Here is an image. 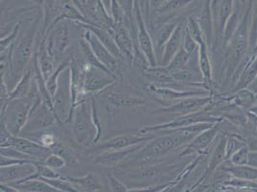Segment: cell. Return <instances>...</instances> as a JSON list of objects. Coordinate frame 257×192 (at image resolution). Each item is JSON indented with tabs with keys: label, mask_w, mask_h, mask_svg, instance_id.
<instances>
[{
	"label": "cell",
	"mask_w": 257,
	"mask_h": 192,
	"mask_svg": "<svg viewBox=\"0 0 257 192\" xmlns=\"http://www.w3.org/2000/svg\"><path fill=\"white\" fill-rule=\"evenodd\" d=\"M214 124L216 123H197L183 128L165 131L166 135L146 142L134 156L138 161H148L160 158L173 150L186 147L200 133Z\"/></svg>",
	"instance_id": "1"
},
{
	"label": "cell",
	"mask_w": 257,
	"mask_h": 192,
	"mask_svg": "<svg viewBox=\"0 0 257 192\" xmlns=\"http://www.w3.org/2000/svg\"><path fill=\"white\" fill-rule=\"evenodd\" d=\"M70 122L73 136L80 145L91 147L96 144L102 128L93 98L90 101L84 100L73 108Z\"/></svg>",
	"instance_id": "2"
},
{
	"label": "cell",
	"mask_w": 257,
	"mask_h": 192,
	"mask_svg": "<svg viewBox=\"0 0 257 192\" xmlns=\"http://www.w3.org/2000/svg\"><path fill=\"white\" fill-rule=\"evenodd\" d=\"M38 24L39 22L29 26L26 31L20 32L17 40L10 47L9 67L1 74H5L7 71L10 72L12 78L15 79L17 84L27 69V65L33 58V49L38 33Z\"/></svg>",
	"instance_id": "3"
},
{
	"label": "cell",
	"mask_w": 257,
	"mask_h": 192,
	"mask_svg": "<svg viewBox=\"0 0 257 192\" xmlns=\"http://www.w3.org/2000/svg\"><path fill=\"white\" fill-rule=\"evenodd\" d=\"M39 95L40 93L36 86L27 97L9 99L6 103L1 105V122L4 123L13 136H21L22 129L29 118L34 102Z\"/></svg>",
	"instance_id": "4"
},
{
	"label": "cell",
	"mask_w": 257,
	"mask_h": 192,
	"mask_svg": "<svg viewBox=\"0 0 257 192\" xmlns=\"http://www.w3.org/2000/svg\"><path fill=\"white\" fill-rule=\"evenodd\" d=\"M52 103L57 122L61 124L69 123L73 111L70 65L64 68L58 78L56 91L52 97Z\"/></svg>",
	"instance_id": "5"
},
{
	"label": "cell",
	"mask_w": 257,
	"mask_h": 192,
	"mask_svg": "<svg viewBox=\"0 0 257 192\" xmlns=\"http://www.w3.org/2000/svg\"><path fill=\"white\" fill-rule=\"evenodd\" d=\"M1 147H15L22 151V153L30 156L36 161L43 162L46 158L52 154V150L44 147L37 141L25 137H16L6 128L3 122H1Z\"/></svg>",
	"instance_id": "6"
},
{
	"label": "cell",
	"mask_w": 257,
	"mask_h": 192,
	"mask_svg": "<svg viewBox=\"0 0 257 192\" xmlns=\"http://www.w3.org/2000/svg\"><path fill=\"white\" fill-rule=\"evenodd\" d=\"M132 12H133L134 22H135V33L137 34L136 38H137V42L139 43L140 50L146 58L151 67L158 66L159 62H158V58L154 47V42L147 29L145 18L140 9L139 0H134V6H133Z\"/></svg>",
	"instance_id": "7"
},
{
	"label": "cell",
	"mask_w": 257,
	"mask_h": 192,
	"mask_svg": "<svg viewBox=\"0 0 257 192\" xmlns=\"http://www.w3.org/2000/svg\"><path fill=\"white\" fill-rule=\"evenodd\" d=\"M56 121L57 119L55 118L53 110L46 106L43 103L41 95H39L34 102L29 118L22 129L21 136L25 135L27 137L29 135L42 132L45 129L51 127Z\"/></svg>",
	"instance_id": "8"
},
{
	"label": "cell",
	"mask_w": 257,
	"mask_h": 192,
	"mask_svg": "<svg viewBox=\"0 0 257 192\" xmlns=\"http://www.w3.org/2000/svg\"><path fill=\"white\" fill-rule=\"evenodd\" d=\"M43 39L45 40L47 51L52 57L55 64H61L62 58L70 44L69 30L64 20L56 22Z\"/></svg>",
	"instance_id": "9"
},
{
	"label": "cell",
	"mask_w": 257,
	"mask_h": 192,
	"mask_svg": "<svg viewBox=\"0 0 257 192\" xmlns=\"http://www.w3.org/2000/svg\"><path fill=\"white\" fill-rule=\"evenodd\" d=\"M156 138L155 136L150 134H144V133H139V134H124L113 137L111 139H107L106 141L99 143L96 145H92L89 147L91 150L90 152L100 154L107 151H112V150H121L130 148L132 146H136L142 143H146L152 139Z\"/></svg>",
	"instance_id": "10"
},
{
	"label": "cell",
	"mask_w": 257,
	"mask_h": 192,
	"mask_svg": "<svg viewBox=\"0 0 257 192\" xmlns=\"http://www.w3.org/2000/svg\"><path fill=\"white\" fill-rule=\"evenodd\" d=\"M212 103V96H194L171 102V105L155 110V113H165L178 115L179 117L187 116L202 111Z\"/></svg>",
	"instance_id": "11"
},
{
	"label": "cell",
	"mask_w": 257,
	"mask_h": 192,
	"mask_svg": "<svg viewBox=\"0 0 257 192\" xmlns=\"http://www.w3.org/2000/svg\"><path fill=\"white\" fill-rule=\"evenodd\" d=\"M117 82V77L110 71L96 66L86 64L85 66V91L88 93H98Z\"/></svg>",
	"instance_id": "12"
},
{
	"label": "cell",
	"mask_w": 257,
	"mask_h": 192,
	"mask_svg": "<svg viewBox=\"0 0 257 192\" xmlns=\"http://www.w3.org/2000/svg\"><path fill=\"white\" fill-rule=\"evenodd\" d=\"M83 39L89 45L91 51L93 52L100 64H103L107 70H109L116 77L121 75V67L119 64L120 61L107 50V47L98 40V38L93 33L85 29L83 33Z\"/></svg>",
	"instance_id": "13"
},
{
	"label": "cell",
	"mask_w": 257,
	"mask_h": 192,
	"mask_svg": "<svg viewBox=\"0 0 257 192\" xmlns=\"http://www.w3.org/2000/svg\"><path fill=\"white\" fill-rule=\"evenodd\" d=\"M147 90L154 94L159 96L161 99L166 101H177L187 97H194V96L211 95L209 90L202 89V88H195V89H188V90H179L173 88L170 86L157 85V84H149L146 86Z\"/></svg>",
	"instance_id": "14"
},
{
	"label": "cell",
	"mask_w": 257,
	"mask_h": 192,
	"mask_svg": "<svg viewBox=\"0 0 257 192\" xmlns=\"http://www.w3.org/2000/svg\"><path fill=\"white\" fill-rule=\"evenodd\" d=\"M37 172L36 161H28L10 166H4L0 169L1 184H12L26 180Z\"/></svg>",
	"instance_id": "15"
},
{
	"label": "cell",
	"mask_w": 257,
	"mask_h": 192,
	"mask_svg": "<svg viewBox=\"0 0 257 192\" xmlns=\"http://www.w3.org/2000/svg\"><path fill=\"white\" fill-rule=\"evenodd\" d=\"M221 133V122L216 123L212 127L206 129L200 133L192 141L184 147L181 156H187L193 153H200L203 154L208 149L211 144L214 142Z\"/></svg>",
	"instance_id": "16"
},
{
	"label": "cell",
	"mask_w": 257,
	"mask_h": 192,
	"mask_svg": "<svg viewBox=\"0 0 257 192\" xmlns=\"http://www.w3.org/2000/svg\"><path fill=\"white\" fill-rule=\"evenodd\" d=\"M185 31H186V19H181L176 29L172 34L170 39L164 46L163 53L161 56L159 65L167 66L170 64L175 55L178 53L179 50L182 48Z\"/></svg>",
	"instance_id": "17"
},
{
	"label": "cell",
	"mask_w": 257,
	"mask_h": 192,
	"mask_svg": "<svg viewBox=\"0 0 257 192\" xmlns=\"http://www.w3.org/2000/svg\"><path fill=\"white\" fill-rule=\"evenodd\" d=\"M144 144L145 143L132 146L126 149L112 150L97 154L94 157V162L106 167H115L117 165H120L124 160H127L131 156L135 155L138 151H140L144 146Z\"/></svg>",
	"instance_id": "18"
},
{
	"label": "cell",
	"mask_w": 257,
	"mask_h": 192,
	"mask_svg": "<svg viewBox=\"0 0 257 192\" xmlns=\"http://www.w3.org/2000/svg\"><path fill=\"white\" fill-rule=\"evenodd\" d=\"M175 166L171 165H163V166H142L134 170L124 172L122 177H125L128 181H151L153 180H158L161 175H168L171 173L172 169Z\"/></svg>",
	"instance_id": "19"
},
{
	"label": "cell",
	"mask_w": 257,
	"mask_h": 192,
	"mask_svg": "<svg viewBox=\"0 0 257 192\" xmlns=\"http://www.w3.org/2000/svg\"><path fill=\"white\" fill-rule=\"evenodd\" d=\"M111 35L113 36L118 47L125 57L126 61L133 62L135 51L138 50V47L135 39L132 37L126 26H124L123 24H114L111 30Z\"/></svg>",
	"instance_id": "20"
},
{
	"label": "cell",
	"mask_w": 257,
	"mask_h": 192,
	"mask_svg": "<svg viewBox=\"0 0 257 192\" xmlns=\"http://www.w3.org/2000/svg\"><path fill=\"white\" fill-rule=\"evenodd\" d=\"M180 20L181 19H176L175 18L172 21L162 22L160 26H158L156 28V32H155V37L153 39V42H154V47H155V51H156V55H157L159 64H160L161 56L163 53L164 46H165L166 43L168 42V40L170 39V37L174 32V30L176 29Z\"/></svg>",
	"instance_id": "21"
},
{
	"label": "cell",
	"mask_w": 257,
	"mask_h": 192,
	"mask_svg": "<svg viewBox=\"0 0 257 192\" xmlns=\"http://www.w3.org/2000/svg\"><path fill=\"white\" fill-rule=\"evenodd\" d=\"M81 25L85 29H87V30H89V31L93 33L98 38V40L107 47V50L112 54L116 59H118L119 61H126L125 57L123 56L121 50L119 49L117 43L115 42L113 36L106 28L98 26V25L94 24V23H91V24H81Z\"/></svg>",
	"instance_id": "22"
},
{
	"label": "cell",
	"mask_w": 257,
	"mask_h": 192,
	"mask_svg": "<svg viewBox=\"0 0 257 192\" xmlns=\"http://www.w3.org/2000/svg\"><path fill=\"white\" fill-rule=\"evenodd\" d=\"M198 21L204 34V41L210 48L215 43L214 19L210 6V0H205Z\"/></svg>",
	"instance_id": "23"
},
{
	"label": "cell",
	"mask_w": 257,
	"mask_h": 192,
	"mask_svg": "<svg viewBox=\"0 0 257 192\" xmlns=\"http://www.w3.org/2000/svg\"><path fill=\"white\" fill-rule=\"evenodd\" d=\"M226 160H227V138L224 136L218 139V142H216V145L210 155L207 168L204 171V177L209 178L214 173L215 170Z\"/></svg>",
	"instance_id": "24"
},
{
	"label": "cell",
	"mask_w": 257,
	"mask_h": 192,
	"mask_svg": "<svg viewBox=\"0 0 257 192\" xmlns=\"http://www.w3.org/2000/svg\"><path fill=\"white\" fill-rule=\"evenodd\" d=\"M82 192H110L109 186L107 187L102 179L93 173H88L81 178H67Z\"/></svg>",
	"instance_id": "25"
},
{
	"label": "cell",
	"mask_w": 257,
	"mask_h": 192,
	"mask_svg": "<svg viewBox=\"0 0 257 192\" xmlns=\"http://www.w3.org/2000/svg\"><path fill=\"white\" fill-rule=\"evenodd\" d=\"M198 64L199 69L204 78V84L209 88L213 83V68L210 59L209 47L205 42L199 45L198 49Z\"/></svg>",
	"instance_id": "26"
},
{
	"label": "cell",
	"mask_w": 257,
	"mask_h": 192,
	"mask_svg": "<svg viewBox=\"0 0 257 192\" xmlns=\"http://www.w3.org/2000/svg\"><path fill=\"white\" fill-rule=\"evenodd\" d=\"M36 57H37V63L40 67L41 73L46 82L52 76L57 67H55L56 64L52 57L50 56V54L47 51V48L45 45V40L43 38L40 43L38 52H36Z\"/></svg>",
	"instance_id": "27"
},
{
	"label": "cell",
	"mask_w": 257,
	"mask_h": 192,
	"mask_svg": "<svg viewBox=\"0 0 257 192\" xmlns=\"http://www.w3.org/2000/svg\"><path fill=\"white\" fill-rule=\"evenodd\" d=\"M226 99L246 112H249L257 106V94L249 87L233 92Z\"/></svg>",
	"instance_id": "28"
},
{
	"label": "cell",
	"mask_w": 257,
	"mask_h": 192,
	"mask_svg": "<svg viewBox=\"0 0 257 192\" xmlns=\"http://www.w3.org/2000/svg\"><path fill=\"white\" fill-rule=\"evenodd\" d=\"M62 20L72 21V22H77L80 25L81 24L94 23V22L89 21L86 18V16L83 14V11L81 9H79L75 4H73L70 0H63L62 10H61V15H60L59 21H62Z\"/></svg>",
	"instance_id": "29"
},
{
	"label": "cell",
	"mask_w": 257,
	"mask_h": 192,
	"mask_svg": "<svg viewBox=\"0 0 257 192\" xmlns=\"http://www.w3.org/2000/svg\"><path fill=\"white\" fill-rule=\"evenodd\" d=\"M195 0H161L157 3L155 11L159 17L170 19L172 15L181 11Z\"/></svg>",
	"instance_id": "30"
},
{
	"label": "cell",
	"mask_w": 257,
	"mask_h": 192,
	"mask_svg": "<svg viewBox=\"0 0 257 192\" xmlns=\"http://www.w3.org/2000/svg\"><path fill=\"white\" fill-rule=\"evenodd\" d=\"M105 96L107 104L115 108L137 107L145 104V100L138 96L125 93H108Z\"/></svg>",
	"instance_id": "31"
},
{
	"label": "cell",
	"mask_w": 257,
	"mask_h": 192,
	"mask_svg": "<svg viewBox=\"0 0 257 192\" xmlns=\"http://www.w3.org/2000/svg\"><path fill=\"white\" fill-rule=\"evenodd\" d=\"M223 170L234 179L257 183V167L250 165H233L230 163L228 166L223 167Z\"/></svg>",
	"instance_id": "32"
},
{
	"label": "cell",
	"mask_w": 257,
	"mask_h": 192,
	"mask_svg": "<svg viewBox=\"0 0 257 192\" xmlns=\"http://www.w3.org/2000/svg\"><path fill=\"white\" fill-rule=\"evenodd\" d=\"M8 185H11L22 192H59L52 187L49 183H47L42 179L27 180V181L15 182Z\"/></svg>",
	"instance_id": "33"
},
{
	"label": "cell",
	"mask_w": 257,
	"mask_h": 192,
	"mask_svg": "<svg viewBox=\"0 0 257 192\" xmlns=\"http://www.w3.org/2000/svg\"><path fill=\"white\" fill-rule=\"evenodd\" d=\"M191 54L188 53L183 46L179 50V52L175 55V57L173 58L170 64H168L166 67L169 71H177V70H181L186 68V65L189 63L190 58H191Z\"/></svg>",
	"instance_id": "34"
},
{
	"label": "cell",
	"mask_w": 257,
	"mask_h": 192,
	"mask_svg": "<svg viewBox=\"0 0 257 192\" xmlns=\"http://www.w3.org/2000/svg\"><path fill=\"white\" fill-rule=\"evenodd\" d=\"M186 31L189 33V35L196 41V43L199 45L204 41V34L201 29L200 23L198 21V18L190 16L186 19Z\"/></svg>",
	"instance_id": "35"
},
{
	"label": "cell",
	"mask_w": 257,
	"mask_h": 192,
	"mask_svg": "<svg viewBox=\"0 0 257 192\" xmlns=\"http://www.w3.org/2000/svg\"><path fill=\"white\" fill-rule=\"evenodd\" d=\"M257 43V0H253L252 14H251V23H250V32H249V55L253 54V50Z\"/></svg>",
	"instance_id": "36"
},
{
	"label": "cell",
	"mask_w": 257,
	"mask_h": 192,
	"mask_svg": "<svg viewBox=\"0 0 257 192\" xmlns=\"http://www.w3.org/2000/svg\"><path fill=\"white\" fill-rule=\"evenodd\" d=\"M248 155L249 150L247 146L244 145L240 149L237 150L235 153L232 154V156L229 158L228 161L233 165H247L248 164Z\"/></svg>",
	"instance_id": "37"
},
{
	"label": "cell",
	"mask_w": 257,
	"mask_h": 192,
	"mask_svg": "<svg viewBox=\"0 0 257 192\" xmlns=\"http://www.w3.org/2000/svg\"><path fill=\"white\" fill-rule=\"evenodd\" d=\"M0 155L3 157H7V158H12V159H17V160H32L36 161L30 156L22 153V151L16 149L15 147H1L0 148Z\"/></svg>",
	"instance_id": "38"
},
{
	"label": "cell",
	"mask_w": 257,
	"mask_h": 192,
	"mask_svg": "<svg viewBox=\"0 0 257 192\" xmlns=\"http://www.w3.org/2000/svg\"><path fill=\"white\" fill-rule=\"evenodd\" d=\"M21 27H22V23L21 22L17 23L9 35H7L6 37L1 38V52H4V51H6L7 49H9L11 47L12 44L15 43V41L17 40V38L20 34Z\"/></svg>",
	"instance_id": "39"
},
{
	"label": "cell",
	"mask_w": 257,
	"mask_h": 192,
	"mask_svg": "<svg viewBox=\"0 0 257 192\" xmlns=\"http://www.w3.org/2000/svg\"><path fill=\"white\" fill-rule=\"evenodd\" d=\"M109 14H110V16L112 18V21L115 24H123L125 13L123 11V8H122L121 3L119 2V0H112Z\"/></svg>",
	"instance_id": "40"
},
{
	"label": "cell",
	"mask_w": 257,
	"mask_h": 192,
	"mask_svg": "<svg viewBox=\"0 0 257 192\" xmlns=\"http://www.w3.org/2000/svg\"><path fill=\"white\" fill-rule=\"evenodd\" d=\"M43 163L54 170H58V169H62L65 166L66 161L61 156L52 153L46 158V160L43 161Z\"/></svg>",
	"instance_id": "41"
},
{
	"label": "cell",
	"mask_w": 257,
	"mask_h": 192,
	"mask_svg": "<svg viewBox=\"0 0 257 192\" xmlns=\"http://www.w3.org/2000/svg\"><path fill=\"white\" fill-rule=\"evenodd\" d=\"M108 186L110 192H128V186L113 174L108 175Z\"/></svg>",
	"instance_id": "42"
},
{
	"label": "cell",
	"mask_w": 257,
	"mask_h": 192,
	"mask_svg": "<svg viewBox=\"0 0 257 192\" xmlns=\"http://www.w3.org/2000/svg\"><path fill=\"white\" fill-rule=\"evenodd\" d=\"M182 46L188 53L191 54V55H193L195 51H198V49H199V44L196 43V41L193 39L187 31H185Z\"/></svg>",
	"instance_id": "43"
},
{
	"label": "cell",
	"mask_w": 257,
	"mask_h": 192,
	"mask_svg": "<svg viewBox=\"0 0 257 192\" xmlns=\"http://www.w3.org/2000/svg\"><path fill=\"white\" fill-rule=\"evenodd\" d=\"M184 186L182 184V181L178 180V181H173V182H169L166 184V186L161 189L160 192H184Z\"/></svg>",
	"instance_id": "44"
},
{
	"label": "cell",
	"mask_w": 257,
	"mask_h": 192,
	"mask_svg": "<svg viewBox=\"0 0 257 192\" xmlns=\"http://www.w3.org/2000/svg\"><path fill=\"white\" fill-rule=\"evenodd\" d=\"M167 184V183H166ZM166 184H156L154 186H147V187H142V188H133V189H128V192H160L161 189H163Z\"/></svg>",
	"instance_id": "45"
},
{
	"label": "cell",
	"mask_w": 257,
	"mask_h": 192,
	"mask_svg": "<svg viewBox=\"0 0 257 192\" xmlns=\"http://www.w3.org/2000/svg\"><path fill=\"white\" fill-rule=\"evenodd\" d=\"M246 143L249 152H257V136H250L246 139Z\"/></svg>",
	"instance_id": "46"
},
{
	"label": "cell",
	"mask_w": 257,
	"mask_h": 192,
	"mask_svg": "<svg viewBox=\"0 0 257 192\" xmlns=\"http://www.w3.org/2000/svg\"><path fill=\"white\" fill-rule=\"evenodd\" d=\"M247 165L257 167V152H249L248 164Z\"/></svg>",
	"instance_id": "47"
},
{
	"label": "cell",
	"mask_w": 257,
	"mask_h": 192,
	"mask_svg": "<svg viewBox=\"0 0 257 192\" xmlns=\"http://www.w3.org/2000/svg\"><path fill=\"white\" fill-rule=\"evenodd\" d=\"M101 2L103 3V5L105 6V8L107 9V11L109 13L110 12V7H111V2L112 0H101ZM110 15V14H109Z\"/></svg>",
	"instance_id": "48"
},
{
	"label": "cell",
	"mask_w": 257,
	"mask_h": 192,
	"mask_svg": "<svg viewBox=\"0 0 257 192\" xmlns=\"http://www.w3.org/2000/svg\"><path fill=\"white\" fill-rule=\"evenodd\" d=\"M225 192H255L249 188H239V189H225Z\"/></svg>",
	"instance_id": "49"
},
{
	"label": "cell",
	"mask_w": 257,
	"mask_h": 192,
	"mask_svg": "<svg viewBox=\"0 0 257 192\" xmlns=\"http://www.w3.org/2000/svg\"><path fill=\"white\" fill-rule=\"evenodd\" d=\"M248 87H249L250 89H252V90H253V91H254V92L257 94V80H255V81H254L251 85H249Z\"/></svg>",
	"instance_id": "50"
},
{
	"label": "cell",
	"mask_w": 257,
	"mask_h": 192,
	"mask_svg": "<svg viewBox=\"0 0 257 192\" xmlns=\"http://www.w3.org/2000/svg\"><path fill=\"white\" fill-rule=\"evenodd\" d=\"M249 189H252L253 191L257 192V185H254V186H252V187H249Z\"/></svg>",
	"instance_id": "51"
},
{
	"label": "cell",
	"mask_w": 257,
	"mask_h": 192,
	"mask_svg": "<svg viewBox=\"0 0 257 192\" xmlns=\"http://www.w3.org/2000/svg\"><path fill=\"white\" fill-rule=\"evenodd\" d=\"M30 1H33V2H41V1H43V0H30Z\"/></svg>",
	"instance_id": "52"
},
{
	"label": "cell",
	"mask_w": 257,
	"mask_h": 192,
	"mask_svg": "<svg viewBox=\"0 0 257 192\" xmlns=\"http://www.w3.org/2000/svg\"><path fill=\"white\" fill-rule=\"evenodd\" d=\"M213 192H217V191H213Z\"/></svg>",
	"instance_id": "53"
},
{
	"label": "cell",
	"mask_w": 257,
	"mask_h": 192,
	"mask_svg": "<svg viewBox=\"0 0 257 192\" xmlns=\"http://www.w3.org/2000/svg\"><path fill=\"white\" fill-rule=\"evenodd\" d=\"M256 80H257V79H256Z\"/></svg>",
	"instance_id": "54"
}]
</instances>
